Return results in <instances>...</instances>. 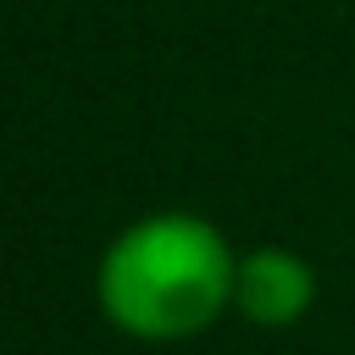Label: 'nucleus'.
Here are the masks:
<instances>
[{
    "label": "nucleus",
    "instance_id": "1",
    "mask_svg": "<svg viewBox=\"0 0 355 355\" xmlns=\"http://www.w3.org/2000/svg\"><path fill=\"white\" fill-rule=\"evenodd\" d=\"M233 277L239 250L211 216L150 211L100 250L94 305L133 344H189L233 311Z\"/></svg>",
    "mask_w": 355,
    "mask_h": 355
},
{
    "label": "nucleus",
    "instance_id": "2",
    "mask_svg": "<svg viewBox=\"0 0 355 355\" xmlns=\"http://www.w3.org/2000/svg\"><path fill=\"white\" fill-rule=\"evenodd\" d=\"M316 305V266L288 244H255L239 255L233 311L255 327H294Z\"/></svg>",
    "mask_w": 355,
    "mask_h": 355
}]
</instances>
